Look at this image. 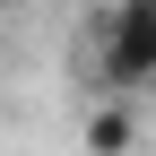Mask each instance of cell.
I'll use <instances>...</instances> for the list:
<instances>
[{"label": "cell", "mask_w": 156, "mask_h": 156, "mask_svg": "<svg viewBox=\"0 0 156 156\" xmlns=\"http://www.w3.org/2000/svg\"><path fill=\"white\" fill-rule=\"evenodd\" d=\"M78 52L104 95H147L156 87V0H104Z\"/></svg>", "instance_id": "6da1fadb"}, {"label": "cell", "mask_w": 156, "mask_h": 156, "mask_svg": "<svg viewBox=\"0 0 156 156\" xmlns=\"http://www.w3.org/2000/svg\"><path fill=\"white\" fill-rule=\"evenodd\" d=\"M87 156H130L139 147V113H130V95H104V104H87Z\"/></svg>", "instance_id": "7a4b0ae2"}, {"label": "cell", "mask_w": 156, "mask_h": 156, "mask_svg": "<svg viewBox=\"0 0 156 156\" xmlns=\"http://www.w3.org/2000/svg\"><path fill=\"white\" fill-rule=\"evenodd\" d=\"M0 9H9V0H0Z\"/></svg>", "instance_id": "3957f363"}]
</instances>
